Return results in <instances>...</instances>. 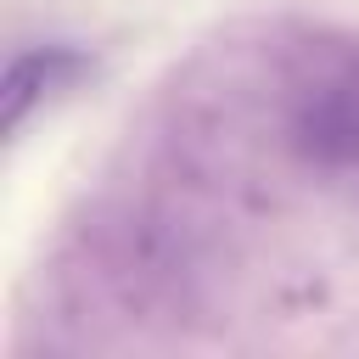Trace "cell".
<instances>
[{"mask_svg":"<svg viewBox=\"0 0 359 359\" xmlns=\"http://www.w3.org/2000/svg\"><path fill=\"white\" fill-rule=\"evenodd\" d=\"M84 73H90V62H84L73 45H45V50H22V56H11V67H6V129L17 135L39 101L73 90Z\"/></svg>","mask_w":359,"mask_h":359,"instance_id":"6da1fadb","label":"cell"}]
</instances>
